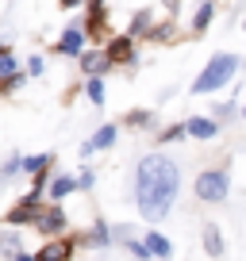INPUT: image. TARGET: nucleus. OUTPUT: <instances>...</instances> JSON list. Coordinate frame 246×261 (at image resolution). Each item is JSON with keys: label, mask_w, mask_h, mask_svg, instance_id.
Returning a JSON list of instances; mask_svg holds the SVG:
<instances>
[{"label": "nucleus", "mask_w": 246, "mask_h": 261, "mask_svg": "<svg viewBox=\"0 0 246 261\" xmlns=\"http://www.w3.org/2000/svg\"><path fill=\"white\" fill-rule=\"evenodd\" d=\"M177 162L165 154H150L139 162V180H135V192H139V212L146 215V219H162L165 212H169L173 196H177Z\"/></svg>", "instance_id": "1"}, {"label": "nucleus", "mask_w": 246, "mask_h": 261, "mask_svg": "<svg viewBox=\"0 0 246 261\" xmlns=\"http://www.w3.org/2000/svg\"><path fill=\"white\" fill-rule=\"evenodd\" d=\"M235 69H238V58H235V54L212 58V62H208V69L200 73V81L192 85V92H215V89H223V85L235 77Z\"/></svg>", "instance_id": "2"}, {"label": "nucleus", "mask_w": 246, "mask_h": 261, "mask_svg": "<svg viewBox=\"0 0 246 261\" xmlns=\"http://www.w3.org/2000/svg\"><path fill=\"white\" fill-rule=\"evenodd\" d=\"M196 196L204 204H219L223 196H227V173L223 169H208L196 177Z\"/></svg>", "instance_id": "3"}, {"label": "nucleus", "mask_w": 246, "mask_h": 261, "mask_svg": "<svg viewBox=\"0 0 246 261\" xmlns=\"http://www.w3.org/2000/svg\"><path fill=\"white\" fill-rule=\"evenodd\" d=\"M62 227H66V215H62V207H50V212L39 219V230H42V234H54V230H62Z\"/></svg>", "instance_id": "4"}, {"label": "nucleus", "mask_w": 246, "mask_h": 261, "mask_svg": "<svg viewBox=\"0 0 246 261\" xmlns=\"http://www.w3.org/2000/svg\"><path fill=\"white\" fill-rule=\"evenodd\" d=\"M185 130H189L192 139H215V123H212V119H200V115L185 123Z\"/></svg>", "instance_id": "5"}, {"label": "nucleus", "mask_w": 246, "mask_h": 261, "mask_svg": "<svg viewBox=\"0 0 246 261\" xmlns=\"http://www.w3.org/2000/svg\"><path fill=\"white\" fill-rule=\"evenodd\" d=\"M35 204H39V196H35V192H31V196H23V200H19V207L8 215V219H12V223H27V219L35 215Z\"/></svg>", "instance_id": "6"}, {"label": "nucleus", "mask_w": 246, "mask_h": 261, "mask_svg": "<svg viewBox=\"0 0 246 261\" xmlns=\"http://www.w3.org/2000/svg\"><path fill=\"white\" fill-rule=\"evenodd\" d=\"M66 257H69V242H50L35 261H66Z\"/></svg>", "instance_id": "7"}, {"label": "nucleus", "mask_w": 246, "mask_h": 261, "mask_svg": "<svg viewBox=\"0 0 246 261\" xmlns=\"http://www.w3.org/2000/svg\"><path fill=\"white\" fill-rule=\"evenodd\" d=\"M131 58V39H112L108 46V62H127Z\"/></svg>", "instance_id": "8"}, {"label": "nucleus", "mask_w": 246, "mask_h": 261, "mask_svg": "<svg viewBox=\"0 0 246 261\" xmlns=\"http://www.w3.org/2000/svg\"><path fill=\"white\" fill-rule=\"evenodd\" d=\"M58 50L62 54H81V31H66L62 42H58Z\"/></svg>", "instance_id": "9"}, {"label": "nucleus", "mask_w": 246, "mask_h": 261, "mask_svg": "<svg viewBox=\"0 0 246 261\" xmlns=\"http://www.w3.org/2000/svg\"><path fill=\"white\" fill-rule=\"evenodd\" d=\"M112 142H115V127H100L96 135H92L89 150H104V146H112Z\"/></svg>", "instance_id": "10"}, {"label": "nucleus", "mask_w": 246, "mask_h": 261, "mask_svg": "<svg viewBox=\"0 0 246 261\" xmlns=\"http://www.w3.org/2000/svg\"><path fill=\"white\" fill-rule=\"evenodd\" d=\"M204 250L212 253V257H219V253H223V238H219V230H215V227L204 230Z\"/></svg>", "instance_id": "11"}, {"label": "nucleus", "mask_w": 246, "mask_h": 261, "mask_svg": "<svg viewBox=\"0 0 246 261\" xmlns=\"http://www.w3.org/2000/svg\"><path fill=\"white\" fill-rule=\"evenodd\" d=\"M146 250H150V253H158V257H169V253H173V246L165 242L162 234H150V238H146Z\"/></svg>", "instance_id": "12"}, {"label": "nucleus", "mask_w": 246, "mask_h": 261, "mask_svg": "<svg viewBox=\"0 0 246 261\" xmlns=\"http://www.w3.org/2000/svg\"><path fill=\"white\" fill-rule=\"evenodd\" d=\"M100 27H104V4H100V0H92V8H89V31L96 35Z\"/></svg>", "instance_id": "13"}, {"label": "nucleus", "mask_w": 246, "mask_h": 261, "mask_svg": "<svg viewBox=\"0 0 246 261\" xmlns=\"http://www.w3.org/2000/svg\"><path fill=\"white\" fill-rule=\"evenodd\" d=\"M73 188H77V180H69V177H58L54 185H50V196H54V200H62V196H66V192H73Z\"/></svg>", "instance_id": "14"}, {"label": "nucleus", "mask_w": 246, "mask_h": 261, "mask_svg": "<svg viewBox=\"0 0 246 261\" xmlns=\"http://www.w3.org/2000/svg\"><path fill=\"white\" fill-rule=\"evenodd\" d=\"M192 23H196V31H204V27L212 23V0H204V4H200V12H196V19H192Z\"/></svg>", "instance_id": "15"}, {"label": "nucleus", "mask_w": 246, "mask_h": 261, "mask_svg": "<svg viewBox=\"0 0 246 261\" xmlns=\"http://www.w3.org/2000/svg\"><path fill=\"white\" fill-rule=\"evenodd\" d=\"M46 165H50V158H27L23 169H27V173H35V177H42V169H46Z\"/></svg>", "instance_id": "16"}, {"label": "nucleus", "mask_w": 246, "mask_h": 261, "mask_svg": "<svg viewBox=\"0 0 246 261\" xmlns=\"http://www.w3.org/2000/svg\"><path fill=\"white\" fill-rule=\"evenodd\" d=\"M85 92H89V100H92V104H104V85H100L96 77L89 81V89H85Z\"/></svg>", "instance_id": "17"}, {"label": "nucleus", "mask_w": 246, "mask_h": 261, "mask_svg": "<svg viewBox=\"0 0 246 261\" xmlns=\"http://www.w3.org/2000/svg\"><path fill=\"white\" fill-rule=\"evenodd\" d=\"M81 65L92 73V69H104V65H108V58H100V54H85V58H81Z\"/></svg>", "instance_id": "18"}, {"label": "nucleus", "mask_w": 246, "mask_h": 261, "mask_svg": "<svg viewBox=\"0 0 246 261\" xmlns=\"http://www.w3.org/2000/svg\"><path fill=\"white\" fill-rule=\"evenodd\" d=\"M12 73H16V62L8 54H0V77H12Z\"/></svg>", "instance_id": "19"}, {"label": "nucleus", "mask_w": 246, "mask_h": 261, "mask_svg": "<svg viewBox=\"0 0 246 261\" xmlns=\"http://www.w3.org/2000/svg\"><path fill=\"white\" fill-rule=\"evenodd\" d=\"M146 27H150V16H146V12H139V16H135V31H146Z\"/></svg>", "instance_id": "20"}, {"label": "nucleus", "mask_w": 246, "mask_h": 261, "mask_svg": "<svg viewBox=\"0 0 246 261\" xmlns=\"http://www.w3.org/2000/svg\"><path fill=\"white\" fill-rule=\"evenodd\" d=\"M162 4H165V8H169V12H177V0H162Z\"/></svg>", "instance_id": "21"}, {"label": "nucleus", "mask_w": 246, "mask_h": 261, "mask_svg": "<svg viewBox=\"0 0 246 261\" xmlns=\"http://www.w3.org/2000/svg\"><path fill=\"white\" fill-rule=\"evenodd\" d=\"M16 261H35V257H16Z\"/></svg>", "instance_id": "22"}, {"label": "nucleus", "mask_w": 246, "mask_h": 261, "mask_svg": "<svg viewBox=\"0 0 246 261\" xmlns=\"http://www.w3.org/2000/svg\"><path fill=\"white\" fill-rule=\"evenodd\" d=\"M242 115H246V112H242Z\"/></svg>", "instance_id": "23"}]
</instances>
